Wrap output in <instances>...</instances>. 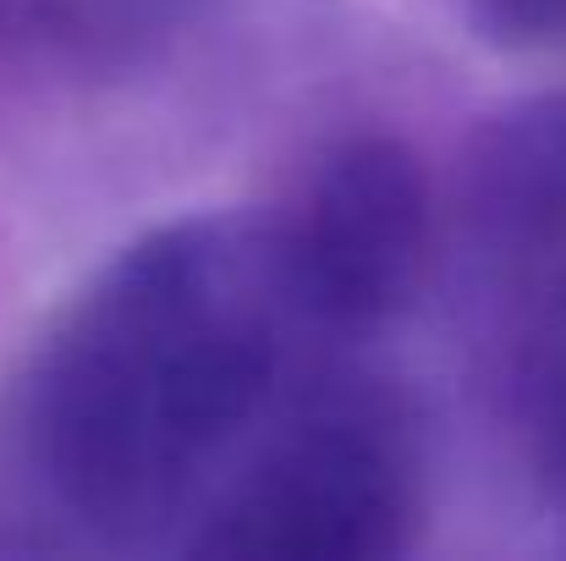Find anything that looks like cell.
<instances>
[{
	"mask_svg": "<svg viewBox=\"0 0 566 561\" xmlns=\"http://www.w3.org/2000/svg\"><path fill=\"white\" fill-rule=\"evenodd\" d=\"M203 6L209 0H0V28L77 77L116 83L166 55Z\"/></svg>",
	"mask_w": 566,
	"mask_h": 561,
	"instance_id": "5",
	"label": "cell"
},
{
	"mask_svg": "<svg viewBox=\"0 0 566 561\" xmlns=\"http://www.w3.org/2000/svg\"><path fill=\"white\" fill-rule=\"evenodd\" d=\"M429 424L396 374L303 359L177 534L203 561H396L429 529Z\"/></svg>",
	"mask_w": 566,
	"mask_h": 561,
	"instance_id": "2",
	"label": "cell"
},
{
	"mask_svg": "<svg viewBox=\"0 0 566 561\" xmlns=\"http://www.w3.org/2000/svg\"><path fill=\"white\" fill-rule=\"evenodd\" d=\"M308 331L275 215L192 209L122 242L44 325L11 391L33 490L111 551H171Z\"/></svg>",
	"mask_w": 566,
	"mask_h": 561,
	"instance_id": "1",
	"label": "cell"
},
{
	"mask_svg": "<svg viewBox=\"0 0 566 561\" xmlns=\"http://www.w3.org/2000/svg\"><path fill=\"white\" fill-rule=\"evenodd\" d=\"M473 17L490 39L517 50L566 39V0H473Z\"/></svg>",
	"mask_w": 566,
	"mask_h": 561,
	"instance_id": "6",
	"label": "cell"
},
{
	"mask_svg": "<svg viewBox=\"0 0 566 561\" xmlns=\"http://www.w3.org/2000/svg\"><path fill=\"white\" fill-rule=\"evenodd\" d=\"M281 264L308 331L375 336L407 320L440 253V204L418 149L385 127L336 138L275 215Z\"/></svg>",
	"mask_w": 566,
	"mask_h": 561,
	"instance_id": "4",
	"label": "cell"
},
{
	"mask_svg": "<svg viewBox=\"0 0 566 561\" xmlns=\"http://www.w3.org/2000/svg\"><path fill=\"white\" fill-rule=\"evenodd\" d=\"M440 242L479 396L566 496V89L473 133Z\"/></svg>",
	"mask_w": 566,
	"mask_h": 561,
	"instance_id": "3",
	"label": "cell"
}]
</instances>
